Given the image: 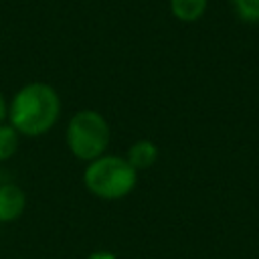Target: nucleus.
<instances>
[{"instance_id": "nucleus-1", "label": "nucleus", "mask_w": 259, "mask_h": 259, "mask_svg": "<svg viewBox=\"0 0 259 259\" xmlns=\"http://www.w3.org/2000/svg\"><path fill=\"white\" fill-rule=\"evenodd\" d=\"M61 115V97L53 85L32 81L22 85L8 103V121L20 134L38 138L47 134Z\"/></svg>"}, {"instance_id": "nucleus-2", "label": "nucleus", "mask_w": 259, "mask_h": 259, "mask_svg": "<svg viewBox=\"0 0 259 259\" xmlns=\"http://www.w3.org/2000/svg\"><path fill=\"white\" fill-rule=\"evenodd\" d=\"M83 182L93 196L103 200H117L136 188L138 170L127 162L125 156L103 154L87 164Z\"/></svg>"}, {"instance_id": "nucleus-3", "label": "nucleus", "mask_w": 259, "mask_h": 259, "mask_svg": "<svg viewBox=\"0 0 259 259\" xmlns=\"http://www.w3.org/2000/svg\"><path fill=\"white\" fill-rule=\"evenodd\" d=\"M65 140L71 154L77 160L89 164L107 152L111 142V127L99 111L81 109L69 119Z\"/></svg>"}, {"instance_id": "nucleus-4", "label": "nucleus", "mask_w": 259, "mask_h": 259, "mask_svg": "<svg viewBox=\"0 0 259 259\" xmlns=\"http://www.w3.org/2000/svg\"><path fill=\"white\" fill-rule=\"evenodd\" d=\"M26 206V194L12 182H0V223H12L20 219Z\"/></svg>"}, {"instance_id": "nucleus-5", "label": "nucleus", "mask_w": 259, "mask_h": 259, "mask_svg": "<svg viewBox=\"0 0 259 259\" xmlns=\"http://www.w3.org/2000/svg\"><path fill=\"white\" fill-rule=\"evenodd\" d=\"M125 158L136 170H146V168L154 166V162L158 160V146L152 140L142 138L130 146Z\"/></svg>"}, {"instance_id": "nucleus-6", "label": "nucleus", "mask_w": 259, "mask_h": 259, "mask_svg": "<svg viewBox=\"0 0 259 259\" xmlns=\"http://www.w3.org/2000/svg\"><path fill=\"white\" fill-rule=\"evenodd\" d=\"M208 0H170V12L182 22L198 20L206 10Z\"/></svg>"}, {"instance_id": "nucleus-7", "label": "nucleus", "mask_w": 259, "mask_h": 259, "mask_svg": "<svg viewBox=\"0 0 259 259\" xmlns=\"http://www.w3.org/2000/svg\"><path fill=\"white\" fill-rule=\"evenodd\" d=\"M18 132L10 123H0V162L10 160L18 150Z\"/></svg>"}, {"instance_id": "nucleus-8", "label": "nucleus", "mask_w": 259, "mask_h": 259, "mask_svg": "<svg viewBox=\"0 0 259 259\" xmlns=\"http://www.w3.org/2000/svg\"><path fill=\"white\" fill-rule=\"evenodd\" d=\"M237 14L247 22L259 20V0H233Z\"/></svg>"}, {"instance_id": "nucleus-9", "label": "nucleus", "mask_w": 259, "mask_h": 259, "mask_svg": "<svg viewBox=\"0 0 259 259\" xmlns=\"http://www.w3.org/2000/svg\"><path fill=\"white\" fill-rule=\"evenodd\" d=\"M87 259H117V257L111 251H93V253H89Z\"/></svg>"}, {"instance_id": "nucleus-10", "label": "nucleus", "mask_w": 259, "mask_h": 259, "mask_svg": "<svg viewBox=\"0 0 259 259\" xmlns=\"http://www.w3.org/2000/svg\"><path fill=\"white\" fill-rule=\"evenodd\" d=\"M6 117H8V103H6L4 95L0 93V123H4Z\"/></svg>"}]
</instances>
